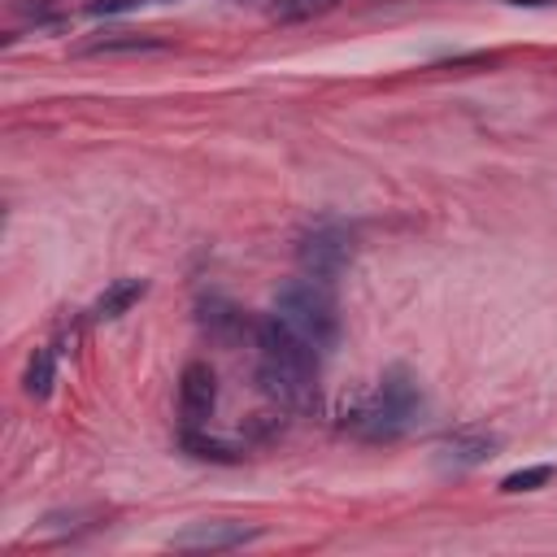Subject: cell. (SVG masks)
I'll return each mask as SVG.
<instances>
[{"label":"cell","instance_id":"cell-1","mask_svg":"<svg viewBox=\"0 0 557 557\" xmlns=\"http://www.w3.org/2000/svg\"><path fill=\"white\" fill-rule=\"evenodd\" d=\"M257 339V387L278 409H313L318 405V348L305 344L283 318H261L252 326Z\"/></svg>","mask_w":557,"mask_h":557},{"label":"cell","instance_id":"cell-2","mask_svg":"<svg viewBox=\"0 0 557 557\" xmlns=\"http://www.w3.org/2000/svg\"><path fill=\"white\" fill-rule=\"evenodd\" d=\"M422 413V392L405 370H387L374 392H366L357 405L344 409V426L361 440H396L413 426Z\"/></svg>","mask_w":557,"mask_h":557},{"label":"cell","instance_id":"cell-3","mask_svg":"<svg viewBox=\"0 0 557 557\" xmlns=\"http://www.w3.org/2000/svg\"><path fill=\"white\" fill-rule=\"evenodd\" d=\"M274 318H283L318 352H331L339 344V309H335V296L322 278L300 274V278L283 283L274 296Z\"/></svg>","mask_w":557,"mask_h":557},{"label":"cell","instance_id":"cell-4","mask_svg":"<svg viewBox=\"0 0 557 557\" xmlns=\"http://www.w3.org/2000/svg\"><path fill=\"white\" fill-rule=\"evenodd\" d=\"M357 257V235L344 226V222H318V226H305L296 235V261L309 278H339Z\"/></svg>","mask_w":557,"mask_h":557},{"label":"cell","instance_id":"cell-5","mask_svg":"<svg viewBox=\"0 0 557 557\" xmlns=\"http://www.w3.org/2000/svg\"><path fill=\"white\" fill-rule=\"evenodd\" d=\"M218 409V374L209 370V361H191L178 379V418L183 426H209Z\"/></svg>","mask_w":557,"mask_h":557},{"label":"cell","instance_id":"cell-6","mask_svg":"<svg viewBox=\"0 0 557 557\" xmlns=\"http://www.w3.org/2000/svg\"><path fill=\"white\" fill-rule=\"evenodd\" d=\"M261 531L257 527H244V522H231V518H213V522H191L183 527L170 544L174 548H196V553H218V548H244L252 544Z\"/></svg>","mask_w":557,"mask_h":557},{"label":"cell","instance_id":"cell-7","mask_svg":"<svg viewBox=\"0 0 557 557\" xmlns=\"http://www.w3.org/2000/svg\"><path fill=\"white\" fill-rule=\"evenodd\" d=\"M496 448H500V440H496L492 431L461 426V431H453V435L440 440V466H444V470H474V466H483L487 457H496Z\"/></svg>","mask_w":557,"mask_h":557},{"label":"cell","instance_id":"cell-8","mask_svg":"<svg viewBox=\"0 0 557 557\" xmlns=\"http://www.w3.org/2000/svg\"><path fill=\"white\" fill-rule=\"evenodd\" d=\"M170 48L161 35H148V30H96L91 39L74 44L78 57H113V52H161Z\"/></svg>","mask_w":557,"mask_h":557},{"label":"cell","instance_id":"cell-9","mask_svg":"<svg viewBox=\"0 0 557 557\" xmlns=\"http://www.w3.org/2000/svg\"><path fill=\"white\" fill-rule=\"evenodd\" d=\"M148 296V278H113L96 300H91V322H117L122 313H131L139 300Z\"/></svg>","mask_w":557,"mask_h":557},{"label":"cell","instance_id":"cell-10","mask_svg":"<svg viewBox=\"0 0 557 557\" xmlns=\"http://www.w3.org/2000/svg\"><path fill=\"white\" fill-rule=\"evenodd\" d=\"M178 444H183V453L196 457V461H222V466H231V461L244 457V448H239L235 440L209 435L205 426H183V431H178Z\"/></svg>","mask_w":557,"mask_h":557},{"label":"cell","instance_id":"cell-11","mask_svg":"<svg viewBox=\"0 0 557 557\" xmlns=\"http://www.w3.org/2000/svg\"><path fill=\"white\" fill-rule=\"evenodd\" d=\"M52 383H57V348H35L26 357V370H22V392L30 400H48L52 396Z\"/></svg>","mask_w":557,"mask_h":557},{"label":"cell","instance_id":"cell-12","mask_svg":"<svg viewBox=\"0 0 557 557\" xmlns=\"http://www.w3.org/2000/svg\"><path fill=\"white\" fill-rule=\"evenodd\" d=\"M200 322H205V331H209L213 339H235V335L244 331V313H239L235 305L218 300V296H209V300L200 305Z\"/></svg>","mask_w":557,"mask_h":557},{"label":"cell","instance_id":"cell-13","mask_svg":"<svg viewBox=\"0 0 557 557\" xmlns=\"http://www.w3.org/2000/svg\"><path fill=\"white\" fill-rule=\"evenodd\" d=\"M339 0H270V17L274 22H309V17H322L331 13Z\"/></svg>","mask_w":557,"mask_h":557},{"label":"cell","instance_id":"cell-14","mask_svg":"<svg viewBox=\"0 0 557 557\" xmlns=\"http://www.w3.org/2000/svg\"><path fill=\"white\" fill-rule=\"evenodd\" d=\"M553 479V466H527V470H513V474H505L500 479V492L505 496H518V492H535V487H544Z\"/></svg>","mask_w":557,"mask_h":557},{"label":"cell","instance_id":"cell-15","mask_svg":"<svg viewBox=\"0 0 557 557\" xmlns=\"http://www.w3.org/2000/svg\"><path fill=\"white\" fill-rule=\"evenodd\" d=\"M104 522V509H65V513H48L44 531H78V527H96Z\"/></svg>","mask_w":557,"mask_h":557}]
</instances>
